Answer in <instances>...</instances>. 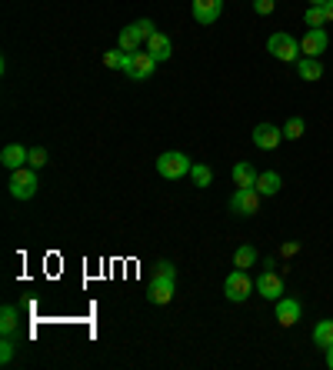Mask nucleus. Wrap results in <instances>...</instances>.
Masks as SVG:
<instances>
[{"label":"nucleus","instance_id":"1","mask_svg":"<svg viewBox=\"0 0 333 370\" xmlns=\"http://www.w3.org/2000/svg\"><path fill=\"white\" fill-rule=\"evenodd\" d=\"M267 51L273 53L277 60H283V64H296V60L303 57V51H300V40L290 37L287 30H277V34H270Z\"/></svg>","mask_w":333,"mask_h":370},{"label":"nucleus","instance_id":"2","mask_svg":"<svg viewBox=\"0 0 333 370\" xmlns=\"http://www.w3.org/2000/svg\"><path fill=\"white\" fill-rule=\"evenodd\" d=\"M190 167L193 160L187 157V153H180V151H166L157 157V174L164 180H180V177H187L190 174Z\"/></svg>","mask_w":333,"mask_h":370},{"label":"nucleus","instance_id":"3","mask_svg":"<svg viewBox=\"0 0 333 370\" xmlns=\"http://www.w3.org/2000/svg\"><path fill=\"white\" fill-rule=\"evenodd\" d=\"M11 197L13 200H30L37 193V170L34 167H20V170H11Z\"/></svg>","mask_w":333,"mask_h":370},{"label":"nucleus","instance_id":"4","mask_svg":"<svg viewBox=\"0 0 333 370\" xmlns=\"http://www.w3.org/2000/svg\"><path fill=\"white\" fill-rule=\"evenodd\" d=\"M254 291H256V281L247 277V270H233V274H227V281H223V297L233 300V304H244Z\"/></svg>","mask_w":333,"mask_h":370},{"label":"nucleus","instance_id":"5","mask_svg":"<svg viewBox=\"0 0 333 370\" xmlns=\"http://www.w3.org/2000/svg\"><path fill=\"white\" fill-rule=\"evenodd\" d=\"M260 210V191L256 187H237L230 197V214L237 217H254Z\"/></svg>","mask_w":333,"mask_h":370},{"label":"nucleus","instance_id":"6","mask_svg":"<svg viewBox=\"0 0 333 370\" xmlns=\"http://www.w3.org/2000/svg\"><path fill=\"white\" fill-rule=\"evenodd\" d=\"M174 291H177V277H166V274H154V281L147 287V300L157 307H164L174 300Z\"/></svg>","mask_w":333,"mask_h":370},{"label":"nucleus","instance_id":"7","mask_svg":"<svg viewBox=\"0 0 333 370\" xmlns=\"http://www.w3.org/2000/svg\"><path fill=\"white\" fill-rule=\"evenodd\" d=\"M157 70V60L150 57V53H141V51H133L130 53V67H127V77L130 80H150Z\"/></svg>","mask_w":333,"mask_h":370},{"label":"nucleus","instance_id":"8","mask_svg":"<svg viewBox=\"0 0 333 370\" xmlns=\"http://www.w3.org/2000/svg\"><path fill=\"white\" fill-rule=\"evenodd\" d=\"M256 291H260V297H267V300H280L287 287H283V277L277 270H263L256 277Z\"/></svg>","mask_w":333,"mask_h":370},{"label":"nucleus","instance_id":"9","mask_svg":"<svg viewBox=\"0 0 333 370\" xmlns=\"http://www.w3.org/2000/svg\"><path fill=\"white\" fill-rule=\"evenodd\" d=\"M283 141V127H273V124H256L254 127V143L260 151H277Z\"/></svg>","mask_w":333,"mask_h":370},{"label":"nucleus","instance_id":"10","mask_svg":"<svg viewBox=\"0 0 333 370\" xmlns=\"http://www.w3.org/2000/svg\"><path fill=\"white\" fill-rule=\"evenodd\" d=\"M300 51H303V57H320L327 51V30L323 27H310L303 34V40H300Z\"/></svg>","mask_w":333,"mask_h":370},{"label":"nucleus","instance_id":"11","mask_svg":"<svg viewBox=\"0 0 333 370\" xmlns=\"http://www.w3.org/2000/svg\"><path fill=\"white\" fill-rule=\"evenodd\" d=\"M223 13V0H193V20L210 27Z\"/></svg>","mask_w":333,"mask_h":370},{"label":"nucleus","instance_id":"12","mask_svg":"<svg viewBox=\"0 0 333 370\" xmlns=\"http://www.w3.org/2000/svg\"><path fill=\"white\" fill-rule=\"evenodd\" d=\"M27 160H30V151H27L24 143H7L0 151V164L7 167V170H20V167H27Z\"/></svg>","mask_w":333,"mask_h":370},{"label":"nucleus","instance_id":"13","mask_svg":"<svg viewBox=\"0 0 333 370\" xmlns=\"http://www.w3.org/2000/svg\"><path fill=\"white\" fill-rule=\"evenodd\" d=\"M296 320H300V300L280 297V300H277V324H280V327H294Z\"/></svg>","mask_w":333,"mask_h":370},{"label":"nucleus","instance_id":"14","mask_svg":"<svg viewBox=\"0 0 333 370\" xmlns=\"http://www.w3.org/2000/svg\"><path fill=\"white\" fill-rule=\"evenodd\" d=\"M147 53L154 57L157 64H164V60H170V53H174V44H170V37H166V34H160V30H157L154 37L147 40Z\"/></svg>","mask_w":333,"mask_h":370},{"label":"nucleus","instance_id":"15","mask_svg":"<svg viewBox=\"0 0 333 370\" xmlns=\"http://www.w3.org/2000/svg\"><path fill=\"white\" fill-rule=\"evenodd\" d=\"M283 180L277 170H263V174H256V191H260V197H273V193H280Z\"/></svg>","mask_w":333,"mask_h":370},{"label":"nucleus","instance_id":"16","mask_svg":"<svg viewBox=\"0 0 333 370\" xmlns=\"http://www.w3.org/2000/svg\"><path fill=\"white\" fill-rule=\"evenodd\" d=\"M296 74H300V80H310V84H313V80L323 77V67L317 57H300V60H296Z\"/></svg>","mask_w":333,"mask_h":370},{"label":"nucleus","instance_id":"17","mask_svg":"<svg viewBox=\"0 0 333 370\" xmlns=\"http://www.w3.org/2000/svg\"><path fill=\"white\" fill-rule=\"evenodd\" d=\"M143 34L137 30V24H130V27H124L120 30V51H127V53H133V51H141V44H143Z\"/></svg>","mask_w":333,"mask_h":370},{"label":"nucleus","instance_id":"18","mask_svg":"<svg viewBox=\"0 0 333 370\" xmlns=\"http://www.w3.org/2000/svg\"><path fill=\"white\" fill-rule=\"evenodd\" d=\"M103 67H107V70H124V74H127L130 53L120 51V47H114V51H103Z\"/></svg>","mask_w":333,"mask_h":370},{"label":"nucleus","instance_id":"19","mask_svg":"<svg viewBox=\"0 0 333 370\" xmlns=\"http://www.w3.org/2000/svg\"><path fill=\"white\" fill-rule=\"evenodd\" d=\"M233 184L237 187H256V170L247 160H240V164L233 167Z\"/></svg>","mask_w":333,"mask_h":370},{"label":"nucleus","instance_id":"20","mask_svg":"<svg viewBox=\"0 0 333 370\" xmlns=\"http://www.w3.org/2000/svg\"><path fill=\"white\" fill-rule=\"evenodd\" d=\"M256 264V247L244 243V247H237V254H233V267L237 270H250Z\"/></svg>","mask_w":333,"mask_h":370},{"label":"nucleus","instance_id":"21","mask_svg":"<svg viewBox=\"0 0 333 370\" xmlns=\"http://www.w3.org/2000/svg\"><path fill=\"white\" fill-rule=\"evenodd\" d=\"M20 327V310L11 304H4V310H0V331L4 333H13Z\"/></svg>","mask_w":333,"mask_h":370},{"label":"nucleus","instance_id":"22","mask_svg":"<svg viewBox=\"0 0 333 370\" xmlns=\"http://www.w3.org/2000/svg\"><path fill=\"white\" fill-rule=\"evenodd\" d=\"M313 344L317 347H333V320H320L317 327H313Z\"/></svg>","mask_w":333,"mask_h":370},{"label":"nucleus","instance_id":"23","mask_svg":"<svg viewBox=\"0 0 333 370\" xmlns=\"http://www.w3.org/2000/svg\"><path fill=\"white\" fill-rule=\"evenodd\" d=\"M303 130H307L303 117H290V120L283 124V137H287V141H300V137H303Z\"/></svg>","mask_w":333,"mask_h":370},{"label":"nucleus","instance_id":"24","mask_svg":"<svg viewBox=\"0 0 333 370\" xmlns=\"http://www.w3.org/2000/svg\"><path fill=\"white\" fill-rule=\"evenodd\" d=\"M190 177H193L197 187H210V184H214V170H210L207 164H193L190 167Z\"/></svg>","mask_w":333,"mask_h":370},{"label":"nucleus","instance_id":"25","mask_svg":"<svg viewBox=\"0 0 333 370\" xmlns=\"http://www.w3.org/2000/svg\"><path fill=\"white\" fill-rule=\"evenodd\" d=\"M303 20H307V27H323V24H330V20H327V11H323L320 4H310L307 13H303Z\"/></svg>","mask_w":333,"mask_h":370},{"label":"nucleus","instance_id":"26","mask_svg":"<svg viewBox=\"0 0 333 370\" xmlns=\"http://www.w3.org/2000/svg\"><path fill=\"white\" fill-rule=\"evenodd\" d=\"M13 354H17V344H13V333H4V340H0V364L7 367L13 360Z\"/></svg>","mask_w":333,"mask_h":370},{"label":"nucleus","instance_id":"27","mask_svg":"<svg viewBox=\"0 0 333 370\" xmlns=\"http://www.w3.org/2000/svg\"><path fill=\"white\" fill-rule=\"evenodd\" d=\"M47 160H51V157H47V151H44V147H34V151H30V160H27V167L40 170V167H47Z\"/></svg>","mask_w":333,"mask_h":370},{"label":"nucleus","instance_id":"28","mask_svg":"<svg viewBox=\"0 0 333 370\" xmlns=\"http://www.w3.org/2000/svg\"><path fill=\"white\" fill-rule=\"evenodd\" d=\"M273 7H277V0H254V11L260 13V17H267V13H273Z\"/></svg>","mask_w":333,"mask_h":370},{"label":"nucleus","instance_id":"29","mask_svg":"<svg viewBox=\"0 0 333 370\" xmlns=\"http://www.w3.org/2000/svg\"><path fill=\"white\" fill-rule=\"evenodd\" d=\"M296 250H300V243H296V241H290V243H283V250H280V254H283V257H294Z\"/></svg>","mask_w":333,"mask_h":370},{"label":"nucleus","instance_id":"30","mask_svg":"<svg viewBox=\"0 0 333 370\" xmlns=\"http://www.w3.org/2000/svg\"><path fill=\"white\" fill-rule=\"evenodd\" d=\"M323 11H327V20H333V0H327V4H323Z\"/></svg>","mask_w":333,"mask_h":370},{"label":"nucleus","instance_id":"31","mask_svg":"<svg viewBox=\"0 0 333 370\" xmlns=\"http://www.w3.org/2000/svg\"><path fill=\"white\" fill-rule=\"evenodd\" d=\"M327 367L333 370V347H327Z\"/></svg>","mask_w":333,"mask_h":370},{"label":"nucleus","instance_id":"32","mask_svg":"<svg viewBox=\"0 0 333 370\" xmlns=\"http://www.w3.org/2000/svg\"><path fill=\"white\" fill-rule=\"evenodd\" d=\"M310 4H320V7H323V4H327V0H310Z\"/></svg>","mask_w":333,"mask_h":370}]
</instances>
